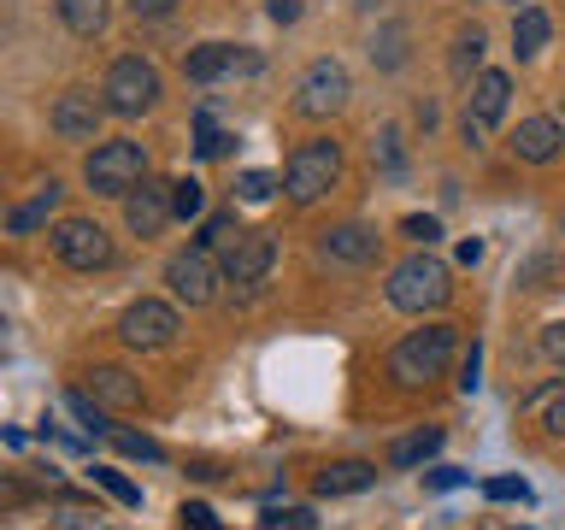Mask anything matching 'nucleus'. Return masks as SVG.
Here are the masks:
<instances>
[{
  "instance_id": "nucleus-11",
  "label": "nucleus",
  "mask_w": 565,
  "mask_h": 530,
  "mask_svg": "<svg viewBox=\"0 0 565 530\" xmlns=\"http://www.w3.org/2000/svg\"><path fill=\"white\" fill-rule=\"evenodd\" d=\"M177 219V206H171V183H136L130 194H124V224H130V236H141V242H153L159 230H166Z\"/></svg>"
},
{
  "instance_id": "nucleus-39",
  "label": "nucleus",
  "mask_w": 565,
  "mask_h": 530,
  "mask_svg": "<svg viewBox=\"0 0 565 530\" xmlns=\"http://www.w3.org/2000/svg\"><path fill=\"white\" fill-rule=\"evenodd\" d=\"M547 431H554V436H565V383L554 389V406H547Z\"/></svg>"
},
{
  "instance_id": "nucleus-18",
  "label": "nucleus",
  "mask_w": 565,
  "mask_h": 530,
  "mask_svg": "<svg viewBox=\"0 0 565 530\" xmlns=\"http://www.w3.org/2000/svg\"><path fill=\"white\" fill-rule=\"evenodd\" d=\"M371 484H377V466H371V459H330V466L312 477L318 495H365Z\"/></svg>"
},
{
  "instance_id": "nucleus-10",
  "label": "nucleus",
  "mask_w": 565,
  "mask_h": 530,
  "mask_svg": "<svg viewBox=\"0 0 565 530\" xmlns=\"http://www.w3.org/2000/svg\"><path fill=\"white\" fill-rule=\"evenodd\" d=\"M277 265V236L271 230H242L236 247H224V283H236V289H254V283L271 277Z\"/></svg>"
},
{
  "instance_id": "nucleus-43",
  "label": "nucleus",
  "mask_w": 565,
  "mask_h": 530,
  "mask_svg": "<svg viewBox=\"0 0 565 530\" xmlns=\"http://www.w3.org/2000/svg\"><path fill=\"white\" fill-rule=\"evenodd\" d=\"M559 113H565V95H559Z\"/></svg>"
},
{
  "instance_id": "nucleus-26",
  "label": "nucleus",
  "mask_w": 565,
  "mask_h": 530,
  "mask_svg": "<svg viewBox=\"0 0 565 530\" xmlns=\"http://www.w3.org/2000/svg\"><path fill=\"white\" fill-rule=\"evenodd\" d=\"M201 242H206V247H236V242H242L236 206H230V212H212V219L201 224Z\"/></svg>"
},
{
  "instance_id": "nucleus-16",
  "label": "nucleus",
  "mask_w": 565,
  "mask_h": 530,
  "mask_svg": "<svg viewBox=\"0 0 565 530\" xmlns=\"http://www.w3.org/2000/svg\"><path fill=\"white\" fill-rule=\"evenodd\" d=\"M236 65L254 71V60H247L242 47H230V42H201V47H189L183 77H189V83H218V77H230Z\"/></svg>"
},
{
  "instance_id": "nucleus-6",
  "label": "nucleus",
  "mask_w": 565,
  "mask_h": 530,
  "mask_svg": "<svg viewBox=\"0 0 565 530\" xmlns=\"http://www.w3.org/2000/svg\"><path fill=\"white\" fill-rule=\"evenodd\" d=\"M83 183L95 194L124 201L136 183H148V153H141V141H100V148L88 153V166H83Z\"/></svg>"
},
{
  "instance_id": "nucleus-36",
  "label": "nucleus",
  "mask_w": 565,
  "mask_h": 530,
  "mask_svg": "<svg viewBox=\"0 0 565 530\" xmlns=\"http://www.w3.org/2000/svg\"><path fill=\"white\" fill-rule=\"evenodd\" d=\"M542 353H547L554 365H565V318H559V325H547V330H542Z\"/></svg>"
},
{
  "instance_id": "nucleus-21",
  "label": "nucleus",
  "mask_w": 565,
  "mask_h": 530,
  "mask_svg": "<svg viewBox=\"0 0 565 530\" xmlns=\"http://www.w3.org/2000/svg\"><path fill=\"white\" fill-rule=\"evenodd\" d=\"M53 7H60V24L71 30V35H100L106 30V18H113V7H106V0H53Z\"/></svg>"
},
{
  "instance_id": "nucleus-1",
  "label": "nucleus",
  "mask_w": 565,
  "mask_h": 530,
  "mask_svg": "<svg viewBox=\"0 0 565 530\" xmlns=\"http://www.w3.org/2000/svg\"><path fill=\"white\" fill-rule=\"evenodd\" d=\"M454 353H459V325H424V330H406L383 365L395 389H430L436 378H448Z\"/></svg>"
},
{
  "instance_id": "nucleus-23",
  "label": "nucleus",
  "mask_w": 565,
  "mask_h": 530,
  "mask_svg": "<svg viewBox=\"0 0 565 530\" xmlns=\"http://www.w3.org/2000/svg\"><path fill=\"white\" fill-rule=\"evenodd\" d=\"M65 406H71V418H77L88 436H113V413H106V406L88 395L83 383H77V389H65Z\"/></svg>"
},
{
  "instance_id": "nucleus-22",
  "label": "nucleus",
  "mask_w": 565,
  "mask_h": 530,
  "mask_svg": "<svg viewBox=\"0 0 565 530\" xmlns=\"http://www.w3.org/2000/svg\"><path fill=\"white\" fill-rule=\"evenodd\" d=\"M436 448H441V424H424V431L401 436L395 448H388V466H395V471H413V466H424V459H436Z\"/></svg>"
},
{
  "instance_id": "nucleus-9",
  "label": "nucleus",
  "mask_w": 565,
  "mask_h": 530,
  "mask_svg": "<svg viewBox=\"0 0 565 530\" xmlns=\"http://www.w3.org/2000/svg\"><path fill=\"white\" fill-rule=\"evenodd\" d=\"M53 254L71 272H106L113 265V236L95 219H60L53 224Z\"/></svg>"
},
{
  "instance_id": "nucleus-29",
  "label": "nucleus",
  "mask_w": 565,
  "mask_h": 530,
  "mask_svg": "<svg viewBox=\"0 0 565 530\" xmlns=\"http://www.w3.org/2000/svg\"><path fill=\"white\" fill-rule=\"evenodd\" d=\"M95 484H100L106 495H113V501H124V507H141V489H136L124 471H113V466H95Z\"/></svg>"
},
{
  "instance_id": "nucleus-34",
  "label": "nucleus",
  "mask_w": 565,
  "mask_h": 530,
  "mask_svg": "<svg viewBox=\"0 0 565 530\" xmlns=\"http://www.w3.org/2000/svg\"><path fill=\"white\" fill-rule=\"evenodd\" d=\"M177 519H183L189 530H224V524H218V512H212V507H201V501H189L183 512H177Z\"/></svg>"
},
{
  "instance_id": "nucleus-12",
  "label": "nucleus",
  "mask_w": 565,
  "mask_h": 530,
  "mask_svg": "<svg viewBox=\"0 0 565 530\" xmlns=\"http://www.w3.org/2000/svg\"><path fill=\"white\" fill-rule=\"evenodd\" d=\"M100 113H106V100H95L88 88H65V95L53 100L47 124H53L60 141H95L100 136Z\"/></svg>"
},
{
  "instance_id": "nucleus-33",
  "label": "nucleus",
  "mask_w": 565,
  "mask_h": 530,
  "mask_svg": "<svg viewBox=\"0 0 565 530\" xmlns=\"http://www.w3.org/2000/svg\"><path fill=\"white\" fill-rule=\"evenodd\" d=\"M265 524H271V530H282V524H289V530H307L312 512H307V507H265Z\"/></svg>"
},
{
  "instance_id": "nucleus-42",
  "label": "nucleus",
  "mask_w": 565,
  "mask_h": 530,
  "mask_svg": "<svg viewBox=\"0 0 565 530\" xmlns=\"http://www.w3.org/2000/svg\"><path fill=\"white\" fill-rule=\"evenodd\" d=\"M483 259V242H459V265H477Z\"/></svg>"
},
{
  "instance_id": "nucleus-20",
  "label": "nucleus",
  "mask_w": 565,
  "mask_h": 530,
  "mask_svg": "<svg viewBox=\"0 0 565 530\" xmlns=\"http://www.w3.org/2000/svg\"><path fill=\"white\" fill-rule=\"evenodd\" d=\"M547 35H554V18L542 7H519V18H512V53H519V60H536L547 47Z\"/></svg>"
},
{
  "instance_id": "nucleus-3",
  "label": "nucleus",
  "mask_w": 565,
  "mask_h": 530,
  "mask_svg": "<svg viewBox=\"0 0 565 530\" xmlns=\"http://www.w3.org/2000/svg\"><path fill=\"white\" fill-rule=\"evenodd\" d=\"M335 177H342V148H335L330 136L300 141L289 153V166H282V194H289L295 206H312L335 189Z\"/></svg>"
},
{
  "instance_id": "nucleus-31",
  "label": "nucleus",
  "mask_w": 565,
  "mask_h": 530,
  "mask_svg": "<svg viewBox=\"0 0 565 530\" xmlns=\"http://www.w3.org/2000/svg\"><path fill=\"white\" fill-rule=\"evenodd\" d=\"M401 236L413 242V247H430V242H441V219H430V212H413V219H401Z\"/></svg>"
},
{
  "instance_id": "nucleus-8",
  "label": "nucleus",
  "mask_w": 565,
  "mask_h": 530,
  "mask_svg": "<svg viewBox=\"0 0 565 530\" xmlns=\"http://www.w3.org/2000/svg\"><path fill=\"white\" fill-rule=\"evenodd\" d=\"M353 95V83H348V65L342 60H312L307 71H300V83H295V113L300 118H330V113H342Z\"/></svg>"
},
{
  "instance_id": "nucleus-5",
  "label": "nucleus",
  "mask_w": 565,
  "mask_h": 530,
  "mask_svg": "<svg viewBox=\"0 0 565 530\" xmlns=\"http://www.w3.org/2000/svg\"><path fill=\"white\" fill-rule=\"evenodd\" d=\"M100 100H106V113H118V118L153 113V100H159V65L141 60V53L113 60V71H106V83H100Z\"/></svg>"
},
{
  "instance_id": "nucleus-14",
  "label": "nucleus",
  "mask_w": 565,
  "mask_h": 530,
  "mask_svg": "<svg viewBox=\"0 0 565 530\" xmlns=\"http://www.w3.org/2000/svg\"><path fill=\"white\" fill-rule=\"evenodd\" d=\"M565 148V124L554 113H542V118H524L519 130H512V153L524 159V166H554Z\"/></svg>"
},
{
  "instance_id": "nucleus-4",
  "label": "nucleus",
  "mask_w": 565,
  "mask_h": 530,
  "mask_svg": "<svg viewBox=\"0 0 565 530\" xmlns=\"http://www.w3.org/2000/svg\"><path fill=\"white\" fill-rule=\"evenodd\" d=\"M212 254H218V247L194 242V247H177V254L166 259V289H171L177 307H212V300H218L224 265Z\"/></svg>"
},
{
  "instance_id": "nucleus-40",
  "label": "nucleus",
  "mask_w": 565,
  "mask_h": 530,
  "mask_svg": "<svg viewBox=\"0 0 565 530\" xmlns=\"http://www.w3.org/2000/svg\"><path fill=\"white\" fill-rule=\"evenodd\" d=\"M459 484H466V471H454V466H436L430 471V489H459Z\"/></svg>"
},
{
  "instance_id": "nucleus-24",
  "label": "nucleus",
  "mask_w": 565,
  "mask_h": 530,
  "mask_svg": "<svg viewBox=\"0 0 565 530\" xmlns=\"http://www.w3.org/2000/svg\"><path fill=\"white\" fill-rule=\"evenodd\" d=\"M483 47H489V35L477 30V24L454 35V53H448V65H454V77H459V83H466L471 71H483Z\"/></svg>"
},
{
  "instance_id": "nucleus-17",
  "label": "nucleus",
  "mask_w": 565,
  "mask_h": 530,
  "mask_svg": "<svg viewBox=\"0 0 565 530\" xmlns=\"http://www.w3.org/2000/svg\"><path fill=\"white\" fill-rule=\"evenodd\" d=\"M507 100H512V77H507V71H477V77H471V106H466V113L489 130V124H501Z\"/></svg>"
},
{
  "instance_id": "nucleus-13",
  "label": "nucleus",
  "mask_w": 565,
  "mask_h": 530,
  "mask_svg": "<svg viewBox=\"0 0 565 530\" xmlns=\"http://www.w3.org/2000/svg\"><path fill=\"white\" fill-rule=\"evenodd\" d=\"M377 230L360 224V219H348V224H330L324 236H318V259L324 265H371L377 259Z\"/></svg>"
},
{
  "instance_id": "nucleus-32",
  "label": "nucleus",
  "mask_w": 565,
  "mask_h": 530,
  "mask_svg": "<svg viewBox=\"0 0 565 530\" xmlns=\"http://www.w3.org/2000/svg\"><path fill=\"white\" fill-rule=\"evenodd\" d=\"M371 159H377L388 177H401V166H406V159H401V136H395V130H383V141L371 148Z\"/></svg>"
},
{
  "instance_id": "nucleus-35",
  "label": "nucleus",
  "mask_w": 565,
  "mask_h": 530,
  "mask_svg": "<svg viewBox=\"0 0 565 530\" xmlns=\"http://www.w3.org/2000/svg\"><path fill=\"white\" fill-rule=\"evenodd\" d=\"M489 495H494V501H530V484H524V477H494Z\"/></svg>"
},
{
  "instance_id": "nucleus-27",
  "label": "nucleus",
  "mask_w": 565,
  "mask_h": 530,
  "mask_svg": "<svg viewBox=\"0 0 565 530\" xmlns=\"http://www.w3.org/2000/svg\"><path fill=\"white\" fill-rule=\"evenodd\" d=\"M230 148H236V136L218 130V124H212V113H201V141H194V153H201V159H224Z\"/></svg>"
},
{
  "instance_id": "nucleus-19",
  "label": "nucleus",
  "mask_w": 565,
  "mask_h": 530,
  "mask_svg": "<svg viewBox=\"0 0 565 530\" xmlns=\"http://www.w3.org/2000/svg\"><path fill=\"white\" fill-rule=\"evenodd\" d=\"M60 201H65V189L47 177V183L35 189L24 206H12V212H7V236H35V230H42V224L53 219V212H60Z\"/></svg>"
},
{
  "instance_id": "nucleus-25",
  "label": "nucleus",
  "mask_w": 565,
  "mask_h": 530,
  "mask_svg": "<svg viewBox=\"0 0 565 530\" xmlns=\"http://www.w3.org/2000/svg\"><path fill=\"white\" fill-rule=\"evenodd\" d=\"M171 206H177V219H201V212H206L201 177H177V183H171Z\"/></svg>"
},
{
  "instance_id": "nucleus-30",
  "label": "nucleus",
  "mask_w": 565,
  "mask_h": 530,
  "mask_svg": "<svg viewBox=\"0 0 565 530\" xmlns=\"http://www.w3.org/2000/svg\"><path fill=\"white\" fill-rule=\"evenodd\" d=\"M113 442H118L130 459H148V466H159V459H166V448H159L153 436H141V431H113Z\"/></svg>"
},
{
  "instance_id": "nucleus-38",
  "label": "nucleus",
  "mask_w": 565,
  "mask_h": 530,
  "mask_svg": "<svg viewBox=\"0 0 565 530\" xmlns=\"http://www.w3.org/2000/svg\"><path fill=\"white\" fill-rule=\"evenodd\" d=\"M477 365H483V353H477V342H471V353H466V365H459V389H466V395H471V389H477Z\"/></svg>"
},
{
  "instance_id": "nucleus-41",
  "label": "nucleus",
  "mask_w": 565,
  "mask_h": 530,
  "mask_svg": "<svg viewBox=\"0 0 565 530\" xmlns=\"http://www.w3.org/2000/svg\"><path fill=\"white\" fill-rule=\"evenodd\" d=\"M271 18H277V24H295L300 7H295V0H271Z\"/></svg>"
},
{
  "instance_id": "nucleus-28",
  "label": "nucleus",
  "mask_w": 565,
  "mask_h": 530,
  "mask_svg": "<svg viewBox=\"0 0 565 530\" xmlns=\"http://www.w3.org/2000/svg\"><path fill=\"white\" fill-rule=\"evenodd\" d=\"M271 194H277V177H271V171H242V177H236V201L259 206V201H271Z\"/></svg>"
},
{
  "instance_id": "nucleus-37",
  "label": "nucleus",
  "mask_w": 565,
  "mask_h": 530,
  "mask_svg": "<svg viewBox=\"0 0 565 530\" xmlns=\"http://www.w3.org/2000/svg\"><path fill=\"white\" fill-rule=\"evenodd\" d=\"M124 7H130L136 18H171L177 0H124Z\"/></svg>"
},
{
  "instance_id": "nucleus-2",
  "label": "nucleus",
  "mask_w": 565,
  "mask_h": 530,
  "mask_svg": "<svg viewBox=\"0 0 565 530\" xmlns=\"http://www.w3.org/2000/svg\"><path fill=\"white\" fill-rule=\"evenodd\" d=\"M383 295H388V307H401V312H436V307H448V295H454V272L430 254V247H418V254H406L395 272H388Z\"/></svg>"
},
{
  "instance_id": "nucleus-7",
  "label": "nucleus",
  "mask_w": 565,
  "mask_h": 530,
  "mask_svg": "<svg viewBox=\"0 0 565 530\" xmlns=\"http://www.w3.org/2000/svg\"><path fill=\"white\" fill-rule=\"evenodd\" d=\"M177 330H183L177 307H171V300H153V295L130 300V307H124V318H118L124 348H136V353H159V348H171V342H177Z\"/></svg>"
},
{
  "instance_id": "nucleus-15",
  "label": "nucleus",
  "mask_w": 565,
  "mask_h": 530,
  "mask_svg": "<svg viewBox=\"0 0 565 530\" xmlns=\"http://www.w3.org/2000/svg\"><path fill=\"white\" fill-rule=\"evenodd\" d=\"M83 389L106 406V413H141V378H130L124 365H95V371H83Z\"/></svg>"
}]
</instances>
